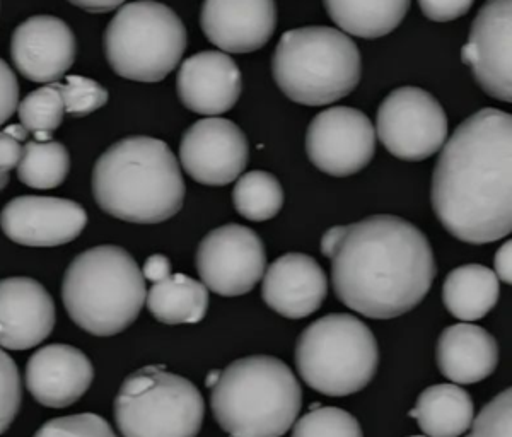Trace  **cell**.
<instances>
[{
	"instance_id": "cell-1",
	"label": "cell",
	"mask_w": 512,
	"mask_h": 437,
	"mask_svg": "<svg viewBox=\"0 0 512 437\" xmlns=\"http://www.w3.org/2000/svg\"><path fill=\"white\" fill-rule=\"evenodd\" d=\"M432 207L454 238L485 245L512 229V118L483 108L444 142L432 176Z\"/></svg>"
},
{
	"instance_id": "cell-2",
	"label": "cell",
	"mask_w": 512,
	"mask_h": 437,
	"mask_svg": "<svg viewBox=\"0 0 512 437\" xmlns=\"http://www.w3.org/2000/svg\"><path fill=\"white\" fill-rule=\"evenodd\" d=\"M436 275L427 236L412 222L388 214L345 226L332 255L338 301L374 320H391L419 306Z\"/></svg>"
},
{
	"instance_id": "cell-3",
	"label": "cell",
	"mask_w": 512,
	"mask_h": 437,
	"mask_svg": "<svg viewBox=\"0 0 512 437\" xmlns=\"http://www.w3.org/2000/svg\"><path fill=\"white\" fill-rule=\"evenodd\" d=\"M185 192L178 159L166 142L154 137L118 140L94 164V200L120 221H168L183 207Z\"/></svg>"
},
{
	"instance_id": "cell-4",
	"label": "cell",
	"mask_w": 512,
	"mask_h": 437,
	"mask_svg": "<svg viewBox=\"0 0 512 437\" xmlns=\"http://www.w3.org/2000/svg\"><path fill=\"white\" fill-rule=\"evenodd\" d=\"M219 426L239 437H282L303 407V391L286 362L250 356L231 362L212 388Z\"/></svg>"
},
{
	"instance_id": "cell-5",
	"label": "cell",
	"mask_w": 512,
	"mask_h": 437,
	"mask_svg": "<svg viewBox=\"0 0 512 437\" xmlns=\"http://www.w3.org/2000/svg\"><path fill=\"white\" fill-rule=\"evenodd\" d=\"M62 299L77 327L96 337H111L139 318L147 299L146 279L127 250L96 246L70 263Z\"/></svg>"
},
{
	"instance_id": "cell-6",
	"label": "cell",
	"mask_w": 512,
	"mask_h": 437,
	"mask_svg": "<svg viewBox=\"0 0 512 437\" xmlns=\"http://www.w3.org/2000/svg\"><path fill=\"white\" fill-rule=\"evenodd\" d=\"M272 72L280 91L294 103L332 105L359 86L361 53L344 31L304 26L282 35Z\"/></svg>"
},
{
	"instance_id": "cell-7",
	"label": "cell",
	"mask_w": 512,
	"mask_h": 437,
	"mask_svg": "<svg viewBox=\"0 0 512 437\" xmlns=\"http://www.w3.org/2000/svg\"><path fill=\"white\" fill-rule=\"evenodd\" d=\"M304 383L328 397L364 390L379 366V347L364 321L345 313L323 316L304 330L296 345Z\"/></svg>"
},
{
	"instance_id": "cell-8",
	"label": "cell",
	"mask_w": 512,
	"mask_h": 437,
	"mask_svg": "<svg viewBox=\"0 0 512 437\" xmlns=\"http://www.w3.org/2000/svg\"><path fill=\"white\" fill-rule=\"evenodd\" d=\"M187 28L171 7L154 0L123 6L105 31L106 60L123 79L159 82L180 64Z\"/></svg>"
},
{
	"instance_id": "cell-9",
	"label": "cell",
	"mask_w": 512,
	"mask_h": 437,
	"mask_svg": "<svg viewBox=\"0 0 512 437\" xmlns=\"http://www.w3.org/2000/svg\"><path fill=\"white\" fill-rule=\"evenodd\" d=\"M205 403L192 381L159 366L130 374L115 398L123 437H197Z\"/></svg>"
},
{
	"instance_id": "cell-10",
	"label": "cell",
	"mask_w": 512,
	"mask_h": 437,
	"mask_svg": "<svg viewBox=\"0 0 512 437\" xmlns=\"http://www.w3.org/2000/svg\"><path fill=\"white\" fill-rule=\"evenodd\" d=\"M448 132L446 111L424 89H395L379 105L376 134L395 158L412 163L431 158L443 149Z\"/></svg>"
},
{
	"instance_id": "cell-11",
	"label": "cell",
	"mask_w": 512,
	"mask_h": 437,
	"mask_svg": "<svg viewBox=\"0 0 512 437\" xmlns=\"http://www.w3.org/2000/svg\"><path fill=\"white\" fill-rule=\"evenodd\" d=\"M197 272L209 291L236 298L253 291L267 267L263 241L253 229L226 224L210 231L198 245Z\"/></svg>"
},
{
	"instance_id": "cell-12",
	"label": "cell",
	"mask_w": 512,
	"mask_h": 437,
	"mask_svg": "<svg viewBox=\"0 0 512 437\" xmlns=\"http://www.w3.org/2000/svg\"><path fill=\"white\" fill-rule=\"evenodd\" d=\"M306 152L309 161L326 175H355L373 161L376 130L361 110L350 106L328 108L309 123Z\"/></svg>"
},
{
	"instance_id": "cell-13",
	"label": "cell",
	"mask_w": 512,
	"mask_h": 437,
	"mask_svg": "<svg viewBox=\"0 0 512 437\" xmlns=\"http://www.w3.org/2000/svg\"><path fill=\"white\" fill-rule=\"evenodd\" d=\"M180 161L197 183L224 187L243 175L250 161V144L245 132L231 120L204 118L183 135Z\"/></svg>"
},
{
	"instance_id": "cell-14",
	"label": "cell",
	"mask_w": 512,
	"mask_h": 437,
	"mask_svg": "<svg viewBox=\"0 0 512 437\" xmlns=\"http://www.w3.org/2000/svg\"><path fill=\"white\" fill-rule=\"evenodd\" d=\"M512 0H487L473 19L461 60L480 88L495 100L512 101Z\"/></svg>"
},
{
	"instance_id": "cell-15",
	"label": "cell",
	"mask_w": 512,
	"mask_h": 437,
	"mask_svg": "<svg viewBox=\"0 0 512 437\" xmlns=\"http://www.w3.org/2000/svg\"><path fill=\"white\" fill-rule=\"evenodd\" d=\"M88 224V214L74 200L23 195L11 200L0 214L7 238L23 246L52 248L67 245Z\"/></svg>"
},
{
	"instance_id": "cell-16",
	"label": "cell",
	"mask_w": 512,
	"mask_h": 437,
	"mask_svg": "<svg viewBox=\"0 0 512 437\" xmlns=\"http://www.w3.org/2000/svg\"><path fill=\"white\" fill-rule=\"evenodd\" d=\"M76 36L55 16H33L12 33L11 57L26 79L52 84L67 74L76 60Z\"/></svg>"
},
{
	"instance_id": "cell-17",
	"label": "cell",
	"mask_w": 512,
	"mask_h": 437,
	"mask_svg": "<svg viewBox=\"0 0 512 437\" xmlns=\"http://www.w3.org/2000/svg\"><path fill=\"white\" fill-rule=\"evenodd\" d=\"M200 24L207 40L222 52H256L277 30V4L275 0H205Z\"/></svg>"
},
{
	"instance_id": "cell-18",
	"label": "cell",
	"mask_w": 512,
	"mask_h": 437,
	"mask_svg": "<svg viewBox=\"0 0 512 437\" xmlns=\"http://www.w3.org/2000/svg\"><path fill=\"white\" fill-rule=\"evenodd\" d=\"M176 89L188 110L204 117H219L238 103L243 76L226 52L205 50L181 64Z\"/></svg>"
},
{
	"instance_id": "cell-19",
	"label": "cell",
	"mask_w": 512,
	"mask_h": 437,
	"mask_svg": "<svg viewBox=\"0 0 512 437\" xmlns=\"http://www.w3.org/2000/svg\"><path fill=\"white\" fill-rule=\"evenodd\" d=\"M55 303L47 289L30 277L0 280V347L28 350L40 345L55 327Z\"/></svg>"
},
{
	"instance_id": "cell-20",
	"label": "cell",
	"mask_w": 512,
	"mask_h": 437,
	"mask_svg": "<svg viewBox=\"0 0 512 437\" xmlns=\"http://www.w3.org/2000/svg\"><path fill=\"white\" fill-rule=\"evenodd\" d=\"M93 379V364L72 345L41 347L26 366V385L31 397L48 408L74 405L86 395Z\"/></svg>"
},
{
	"instance_id": "cell-21",
	"label": "cell",
	"mask_w": 512,
	"mask_h": 437,
	"mask_svg": "<svg viewBox=\"0 0 512 437\" xmlns=\"http://www.w3.org/2000/svg\"><path fill=\"white\" fill-rule=\"evenodd\" d=\"M328 294L325 270L304 253L277 258L263 275L262 298L289 320H303L320 309Z\"/></svg>"
},
{
	"instance_id": "cell-22",
	"label": "cell",
	"mask_w": 512,
	"mask_h": 437,
	"mask_svg": "<svg viewBox=\"0 0 512 437\" xmlns=\"http://www.w3.org/2000/svg\"><path fill=\"white\" fill-rule=\"evenodd\" d=\"M437 368L458 385H473L494 374L499 347L485 328L472 323L448 327L437 340Z\"/></svg>"
},
{
	"instance_id": "cell-23",
	"label": "cell",
	"mask_w": 512,
	"mask_h": 437,
	"mask_svg": "<svg viewBox=\"0 0 512 437\" xmlns=\"http://www.w3.org/2000/svg\"><path fill=\"white\" fill-rule=\"evenodd\" d=\"M429 437H460L473 419L475 405L468 391L456 385H434L419 395L414 410L408 412Z\"/></svg>"
},
{
	"instance_id": "cell-24",
	"label": "cell",
	"mask_w": 512,
	"mask_h": 437,
	"mask_svg": "<svg viewBox=\"0 0 512 437\" xmlns=\"http://www.w3.org/2000/svg\"><path fill=\"white\" fill-rule=\"evenodd\" d=\"M499 294V279L485 265H461L444 280V306L461 321H477L489 315L499 301Z\"/></svg>"
},
{
	"instance_id": "cell-25",
	"label": "cell",
	"mask_w": 512,
	"mask_h": 437,
	"mask_svg": "<svg viewBox=\"0 0 512 437\" xmlns=\"http://www.w3.org/2000/svg\"><path fill=\"white\" fill-rule=\"evenodd\" d=\"M328 16L344 33L374 40L402 24L412 0H323Z\"/></svg>"
},
{
	"instance_id": "cell-26",
	"label": "cell",
	"mask_w": 512,
	"mask_h": 437,
	"mask_svg": "<svg viewBox=\"0 0 512 437\" xmlns=\"http://www.w3.org/2000/svg\"><path fill=\"white\" fill-rule=\"evenodd\" d=\"M146 301L151 315L164 325L198 323L207 315L209 289L188 275H169L154 282Z\"/></svg>"
},
{
	"instance_id": "cell-27",
	"label": "cell",
	"mask_w": 512,
	"mask_h": 437,
	"mask_svg": "<svg viewBox=\"0 0 512 437\" xmlns=\"http://www.w3.org/2000/svg\"><path fill=\"white\" fill-rule=\"evenodd\" d=\"M70 156L67 147L55 140H31L23 147L18 164V178L36 190H50L64 183L69 176Z\"/></svg>"
},
{
	"instance_id": "cell-28",
	"label": "cell",
	"mask_w": 512,
	"mask_h": 437,
	"mask_svg": "<svg viewBox=\"0 0 512 437\" xmlns=\"http://www.w3.org/2000/svg\"><path fill=\"white\" fill-rule=\"evenodd\" d=\"M233 204L239 216L248 221H268L284 207V188L267 171H250L236 181Z\"/></svg>"
},
{
	"instance_id": "cell-29",
	"label": "cell",
	"mask_w": 512,
	"mask_h": 437,
	"mask_svg": "<svg viewBox=\"0 0 512 437\" xmlns=\"http://www.w3.org/2000/svg\"><path fill=\"white\" fill-rule=\"evenodd\" d=\"M18 113L21 125L35 135V140H52L53 132L59 129L65 115L62 84L52 82L28 94L21 101Z\"/></svg>"
},
{
	"instance_id": "cell-30",
	"label": "cell",
	"mask_w": 512,
	"mask_h": 437,
	"mask_svg": "<svg viewBox=\"0 0 512 437\" xmlns=\"http://www.w3.org/2000/svg\"><path fill=\"white\" fill-rule=\"evenodd\" d=\"M292 437H364L354 415L337 407H318L294 422Z\"/></svg>"
},
{
	"instance_id": "cell-31",
	"label": "cell",
	"mask_w": 512,
	"mask_h": 437,
	"mask_svg": "<svg viewBox=\"0 0 512 437\" xmlns=\"http://www.w3.org/2000/svg\"><path fill=\"white\" fill-rule=\"evenodd\" d=\"M65 113L70 117H88L108 103V91L99 82L82 76H69L62 84Z\"/></svg>"
},
{
	"instance_id": "cell-32",
	"label": "cell",
	"mask_w": 512,
	"mask_h": 437,
	"mask_svg": "<svg viewBox=\"0 0 512 437\" xmlns=\"http://www.w3.org/2000/svg\"><path fill=\"white\" fill-rule=\"evenodd\" d=\"M466 437H512L511 388H506L480 410Z\"/></svg>"
},
{
	"instance_id": "cell-33",
	"label": "cell",
	"mask_w": 512,
	"mask_h": 437,
	"mask_svg": "<svg viewBox=\"0 0 512 437\" xmlns=\"http://www.w3.org/2000/svg\"><path fill=\"white\" fill-rule=\"evenodd\" d=\"M33 437H117V434L101 415L77 414L50 420Z\"/></svg>"
},
{
	"instance_id": "cell-34",
	"label": "cell",
	"mask_w": 512,
	"mask_h": 437,
	"mask_svg": "<svg viewBox=\"0 0 512 437\" xmlns=\"http://www.w3.org/2000/svg\"><path fill=\"white\" fill-rule=\"evenodd\" d=\"M23 402V386L16 362L0 349V436L12 426Z\"/></svg>"
},
{
	"instance_id": "cell-35",
	"label": "cell",
	"mask_w": 512,
	"mask_h": 437,
	"mask_svg": "<svg viewBox=\"0 0 512 437\" xmlns=\"http://www.w3.org/2000/svg\"><path fill=\"white\" fill-rule=\"evenodd\" d=\"M473 4L475 0H419L425 18L436 23H448L465 16Z\"/></svg>"
},
{
	"instance_id": "cell-36",
	"label": "cell",
	"mask_w": 512,
	"mask_h": 437,
	"mask_svg": "<svg viewBox=\"0 0 512 437\" xmlns=\"http://www.w3.org/2000/svg\"><path fill=\"white\" fill-rule=\"evenodd\" d=\"M19 84L11 67L0 59V125L18 110Z\"/></svg>"
},
{
	"instance_id": "cell-37",
	"label": "cell",
	"mask_w": 512,
	"mask_h": 437,
	"mask_svg": "<svg viewBox=\"0 0 512 437\" xmlns=\"http://www.w3.org/2000/svg\"><path fill=\"white\" fill-rule=\"evenodd\" d=\"M23 158L21 142L7 134L6 130L0 132V173H9L18 168L19 161Z\"/></svg>"
},
{
	"instance_id": "cell-38",
	"label": "cell",
	"mask_w": 512,
	"mask_h": 437,
	"mask_svg": "<svg viewBox=\"0 0 512 437\" xmlns=\"http://www.w3.org/2000/svg\"><path fill=\"white\" fill-rule=\"evenodd\" d=\"M142 275H144V279L151 280V282H159V280L166 279V277L171 275V262H169V258L159 255V253L147 258L146 263H144V269H142Z\"/></svg>"
},
{
	"instance_id": "cell-39",
	"label": "cell",
	"mask_w": 512,
	"mask_h": 437,
	"mask_svg": "<svg viewBox=\"0 0 512 437\" xmlns=\"http://www.w3.org/2000/svg\"><path fill=\"white\" fill-rule=\"evenodd\" d=\"M494 274L497 279L511 284L512 282V243L506 241L504 245L495 253L494 258Z\"/></svg>"
},
{
	"instance_id": "cell-40",
	"label": "cell",
	"mask_w": 512,
	"mask_h": 437,
	"mask_svg": "<svg viewBox=\"0 0 512 437\" xmlns=\"http://www.w3.org/2000/svg\"><path fill=\"white\" fill-rule=\"evenodd\" d=\"M72 6L88 12H108L123 6L125 0H69Z\"/></svg>"
},
{
	"instance_id": "cell-41",
	"label": "cell",
	"mask_w": 512,
	"mask_h": 437,
	"mask_svg": "<svg viewBox=\"0 0 512 437\" xmlns=\"http://www.w3.org/2000/svg\"><path fill=\"white\" fill-rule=\"evenodd\" d=\"M345 226H335V228L328 229L325 236L321 239V253L326 258H332L333 251L337 248L340 239L344 238Z\"/></svg>"
},
{
	"instance_id": "cell-42",
	"label": "cell",
	"mask_w": 512,
	"mask_h": 437,
	"mask_svg": "<svg viewBox=\"0 0 512 437\" xmlns=\"http://www.w3.org/2000/svg\"><path fill=\"white\" fill-rule=\"evenodd\" d=\"M7 134L12 135L14 139L19 140V142H24V140L28 139V130L24 129L23 125L19 123V125H11V127H7Z\"/></svg>"
},
{
	"instance_id": "cell-43",
	"label": "cell",
	"mask_w": 512,
	"mask_h": 437,
	"mask_svg": "<svg viewBox=\"0 0 512 437\" xmlns=\"http://www.w3.org/2000/svg\"><path fill=\"white\" fill-rule=\"evenodd\" d=\"M221 373L222 371H219V369H212V371L207 374V378H205V386H207L209 390H212V388L217 385V381L221 378Z\"/></svg>"
},
{
	"instance_id": "cell-44",
	"label": "cell",
	"mask_w": 512,
	"mask_h": 437,
	"mask_svg": "<svg viewBox=\"0 0 512 437\" xmlns=\"http://www.w3.org/2000/svg\"><path fill=\"white\" fill-rule=\"evenodd\" d=\"M9 183V173H0V192L7 187Z\"/></svg>"
},
{
	"instance_id": "cell-45",
	"label": "cell",
	"mask_w": 512,
	"mask_h": 437,
	"mask_svg": "<svg viewBox=\"0 0 512 437\" xmlns=\"http://www.w3.org/2000/svg\"><path fill=\"white\" fill-rule=\"evenodd\" d=\"M412 437H424V436H412Z\"/></svg>"
},
{
	"instance_id": "cell-46",
	"label": "cell",
	"mask_w": 512,
	"mask_h": 437,
	"mask_svg": "<svg viewBox=\"0 0 512 437\" xmlns=\"http://www.w3.org/2000/svg\"><path fill=\"white\" fill-rule=\"evenodd\" d=\"M233 437H239V436H233Z\"/></svg>"
}]
</instances>
